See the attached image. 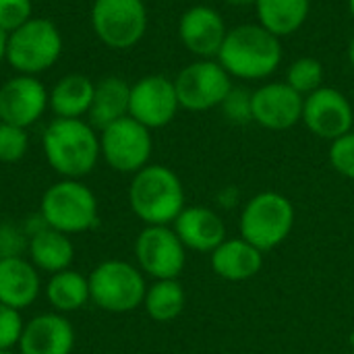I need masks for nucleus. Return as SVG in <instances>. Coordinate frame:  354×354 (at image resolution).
Wrapping results in <instances>:
<instances>
[{"instance_id": "obj_5", "label": "nucleus", "mask_w": 354, "mask_h": 354, "mask_svg": "<svg viewBox=\"0 0 354 354\" xmlns=\"http://www.w3.org/2000/svg\"><path fill=\"white\" fill-rule=\"evenodd\" d=\"M62 54V35L58 27L41 17H31L27 23L8 33L6 60L19 75L37 77L52 68Z\"/></svg>"}, {"instance_id": "obj_24", "label": "nucleus", "mask_w": 354, "mask_h": 354, "mask_svg": "<svg viewBox=\"0 0 354 354\" xmlns=\"http://www.w3.org/2000/svg\"><path fill=\"white\" fill-rule=\"evenodd\" d=\"M255 8L261 27L276 37H286L305 25L311 0H257Z\"/></svg>"}, {"instance_id": "obj_29", "label": "nucleus", "mask_w": 354, "mask_h": 354, "mask_svg": "<svg viewBox=\"0 0 354 354\" xmlns=\"http://www.w3.org/2000/svg\"><path fill=\"white\" fill-rule=\"evenodd\" d=\"M253 91H247L245 87H232L226 100L222 102L224 116L234 124H247L253 120V106H251Z\"/></svg>"}, {"instance_id": "obj_31", "label": "nucleus", "mask_w": 354, "mask_h": 354, "mask_svg": "<svg viewBox=\"0 0 354 354\" xmlns=\"http://www.w3.org/2000/svg\"><path fill=\"white\" fill-rule=\"evenodd\" d=\"M23 317L21 311L0 303V351H12L19 346L23 334Z\"/></svg>"}, {"instance_id": "obj_18", "label": "nucleus", "mask_w": 354, "mask_h": 354, "mask_svg": "<svg viewBox=\"0 0 354 354\" xmlns=\"http://www.w3.org/2000/svg\"><path fill=\"white\" fill-rule=\"evenodd\" d=\"M172 228L187 249L199 253H212L226 241V226L222 218L203 205L185 207L172 222Z\"/></svg>"}, {"instance_id": "obj_12", "label": "nucleus", "mask_w": 354, "mask_h": 354, "mask_svg": "<svg viewBox=\"0 0 354 354\" xmlns=\"http://www.w3.org/2000/svg\"><path fill=\"white\" fill-rule=\"evenodd\" d=\"M178 108L174 81L166 75H147L131 85L129 116L149 131L170 124Z\"/></svg>"}, {"instance_id": "obj_22", "label": "nucleus", "mask_w": 354, "mask_h": 354, "mask_svg": "<svg viewBox=\"0 0 354 354\" xmlns=\"http://www.w3.org/2000/svg\"><path fill=\"white\" fill-rule=\"evenodd\" d=\"M93 91L95 83L87 75L71 73L54 83L48 106L56 118H83L91 108Z\"/></svg>"}, {"instance_id": "obj_30", "label": "nucleus", "mask_w": 354, "mask_h": 354, "mask_svg": "<svg viewBox=\"0 0 354 354\" xmlns=\"http://www.w3.org/2000/svg\"><path fill=\"white\" fill-rule=\"evenodd\" d=\"M328 156H330L332 168L338 174L354 180V131L334 139Z\"/></svg>"}, {"instance_id": "obj_3", "label": "nucleus", "mask_w": 354, "mask_h": 354, "mask_svg": "<svg viewBox=\"0 0 354 354\" xmlns=\"http://www.w3.org/2000/svg\"><path fill=\"white\" fill-rule=\"evenodd\" d=\"M129 203L145 226H170L187 207L178 174L162 164H147L133 174Z\"/></svg>"}, {"instance_id": "obj_39", "label": "nucleus", "mask_w": 354, "mask_h": 354, "mask_svg": "<svg viewBox=\"0 0 354 354\" xmlns=\"http://www.w3.org/2000/svg\"><path fill=\"white\" fill-rule=\"evenodd\" d=\"M353 354H354V353H353Z\"/></svg>"}, {"instance_id": "obj_27", "label": "nucleus", "mask_w": 354, "mask_h": 354, "mask_svg": "<svg viewBox=\"0 0 354 354\" xmlns=\"http://www.w3.org/2000/svg\"><path fill=\"white\" fill-rule=\"evenodd\" d=\"M286 83L295 91H299L303 97H307L309 93L317 91L319 87H324V64H322V60H317L313 56L297 58L288 66Z\"/></svg>"}, {"instance_id": "obj_9", "label": "nucleus", "mask_w": 354, "mask_h": 354, "mask_svg": "<svg viewBox=\"0 0 354 354\" xmlns=\"http://www.w3.org/2000/svg\"><path fill=\"white\" fill-rule=\"evenodd\" d=\"M178 104L191 112H205L222 106L230 93L232 77L214 58H199L185 66L174 79Z\"/></svg>"}, {"instance_id": "obj_32", "label": "nucleus", "mask_w": 354, "mask_h": 354, "mask_svg": "<svg viewBox=\"0 0 354 354\" xmlns=\"http://www.w3.org/2000/svg\"><path fill=\"white\" fill-rule=\"evenodd\" d=\"M33 17L31 0H0V29L10 33Z\"/></svg>"}, {"instance_id": "obj_4", "label": "nucleus", "mask_w": 354, "mask_h": 354, "mask_svg": "<svg viewBox=\"0 0 354 354\" xmlns=\"http://www.w3.org/2000/svg\"><path fill=\"white\" fill-rule=\"evenodd\" d=\"M39 216L64 234L87 232L97 226V197L81 180L62 178L41 195Z\"/></svg>"}, {"instance_id": "obj_2", "label": "nucleus", "mask_w": 354, "mask_h": 354, "mask_svg": "<svg viewBox=\"0 0 354 354\" xmlns=\"http://www.w3.org/2000/svg\"><path fill=\"white\" fill-rule=\"evenodd\" d=\"M41 147L48 164L62 178L87 176L100 160V137L83 118H54L44 135Z\"/></svg>"}, {"instance_id": "obj_34", "label": "nucleus", "mask_w": 354, "mask_h": 354, "mask_svg": "<svg viewBox=\"0 0 354 354\" xmlns=\"http://www.w3.org/2000/svg\"><path fill=\"white\" fill-rule=\"evenodd\" d=\"M6 39H8V33L0 29V62L6 60Z\"/></svg>"}, {"instance_id": "obj_20", "label": "nucleus", "mask_w": 354, "mask_h": 354, "mask_svg": "<svg viewBox=\"0 0 354 354\" xmlns=\"http://www.w3.org/2000/svg\"><path fill=\"white\" fill-rule=\"evenodd\" d=\"M37 268L25 257L0 259V303L17 311L27 309L39 295Z\"/></svg>"}, {"instance_id": "obj_13", "label": "nucleus", "mask_w": 354, "mask_h": 354, "mask_svg": "<svg viewBox=\"0 0 354 354\" xmlns=\"http://www.w3.org/2000/svg\"><path fill=\"white\" fill-rule=\"evenodd\" d=\"M303 122L315 137L334 141L353 131V104L342 91L334 87H319L305 97Z\"/></svg>"}, {"instance_id": "obj_16", "label": "nucleus", "mask_w": 354, "mask_h": 354, "mask_svg": "<svg viewBox=\"0 0 354 354\" xmlns=\"http://www.w3.org/2000/svg\"><path fill=\"white\" fill-rule=\"evenodd\" d=\"M226 33L228 29L222 15L205 4L187 8L178 21V35L183 46L199 58H218Z\"/></svg>"}, {"instance_id": "obj_28", "label": "nucleus", "mask_w": 354, "mask_h": 354, "mask_svg": "<svg viewBox=\"0 0 354 354\" xmlns=\"http://www.w3.org/2000/svg\"><path fill=\"white\" fill-rule=\"evenodd\" d=\"M29 147L27 129L8 124L0 120V162L15 164L25 158Z\"/></svg>"}, {"instance_id": "obj_15", "label": "nucleus", "mask_w": 354, "mask_h": 354, "mask_svg": "<svg viewBox=\"0 0 354 354\" xmlns=\"http://www.w3.org/2000/svg\"><path fill=\"white\" fill-rule=\"evenodd\" d=\"M50 91L31 75H17L0 87V120L29 129L35 124L48 108Z\"/></svg>"}, {"instance_id": "obj_8", "label": "nucleus", "mask_w": 354, "mask_h": 354, "mask_svg": "<svg viewBox=\"0 0 354 354\" xmlns=\"http://www.w3.org/2000/svg\"><path fill=\"white\" fill-rule=\"evenodd\" d=\"M91 27L104 46L129 50L147 31V6L143 0H95L91 6Z\"/></svg>"}, {"instance_id": "obj_35", "label": "nucleus", "mask_w": 354, "mask_h": 354, "mask_svg": "<svg viewBox=\"0 0 354 354\" xmlns=\"http://www.w3.org/2000/svg\"><path fill=\"white\" fill-rule=\"evenodd\" d=\"M228 4H232V6H251V4H255L257 0H226Z\"/></svg>"}, {"instance_id": "obj_23", "label": "nucleus", "mask_w": 354, "mask_h": 354, "mask_svg": "<svg viewBox=\"0 0 354 354\" xmlns=\"http://www.w3.org/2000/svg\"><path fill=\"white\" fill-rule=\"evenodd\" d=\"M29 261L48 274H58L71 268L75 259V247L68 234L46 226L44 230L29 236Z\"/></svg>"}, {"instance_id": "obj_14", "label": "nucleus", "mask_w": 354, "mask_h": 354, "mask_svg": "<svg viewBox=\"0 0 354 354\" xmlns=\"http://www.w3.org/2000/svg\"><path fill=\"white\" fill-rule=\"evenodd\" d=\"M253 120L268 131H288L303 120L305 97L286 81H272L251 95Z\"/></svg>"}, {"instance_id": "obj_17", "label": "nucleus", "mask_w": 354, "mask_h": 354, "mask_svg": "<svg viewBox=\"0 0 354 354\" xmlns=\"http://www.w3.org/2000/svg\"><path fill=\"white\" fill-rule=\"evenodd\" d=\"M75 348V330L62 313H41L25 324L19 354H71Z\"/></svg>"}, {"instance_id": "obj_6", "label": "nucleus", "mask_w": 354, "mask_h": 354, "mask_svg": "<svg viewBox=\"0 0 354 354\" xmlns=\"http://www.w3.org/2000/svg\"><path fill=\"white\" fill-rule=\"evenodd\" d=\"M295 205L276 191H263L251 197L241 214V236L261 253L280 247L292 232Z\"/></svg>"}, {"instance_id": "obj_36", "label": "nucleus", "mask_w": 354, "mask_h": 354, "mask_svg": "<svg viewBox=\"0 0 354 354\" xmlns=\"http://www.w3.org/2000/svg\"><path fill=\"white\" fill-rule=\"evenodd\" d=\"M348 62H351V66L354 68V37L351 39V44H348Z\"/></svg>"}, {"instance_id": "obj_21", "label": "nucleus", "mask_w": 354, "mask_h": 354, "mask_svg": "<svg viewBox=\"0 0 354 354\" xmlns=\"http://www.w3.org/2000/svg\"><path fill=\"white\" fill-rule=\"evenodd\" d=\"M131 85L122 77H104L95 83L91 108L87 112L89 124L97 131L129 116Z\"/></svg>"}, {"instance_id": "obj_37", "label": "nucleus", "mask_w": 354, "mask_h": 354, "mask_svg": "<svg viewBox=\"0 0 354 354\" xmlns=\"http://www.w3.org/2000/svg\"><path fill=\"white\" fill-rule=\"evenodd\" d=\"M348 10H351V15H353L354 19V0H348Z\"/></svg>"}, {"instance_id": "obj_25", "label": "nucleus", "mask_w": 354, "mask_h": 354, "mask_svg": "<svg viewBox=\"0 0 354 354\" xmlns=\"http://www.w3.org/2000/svg\"><path fill=\"white\" fill-rule=\"evenodd\" d=\"M46 299L56 313L79 311L91 301L89 297V278L81 276L75 270H64L52 274L46 286Z\"/></svg>"}, {"instance_id": "obj_19", "label": "nucleus", "mask_w": 354, "mask_h": 354, "mask_svg": "<svg viewBox=\"0 0 354 354\" xmlns=\"http://www.w3.org/2000/svg\"><path fill=\"white\" fill-rule=\"evenodd\" d=\"M263 268V253L243 236L226 239L212 251V270L228 282H245L255 278Z\"/></svg>"}, {"instance_id": "obj_33", "label": "nucleus", "mask_w": 354, "mask_h": 354, "mask_svg": "<svg viewBox=\"0 0 354 354\" xmlns=\"http://www.w3.org/2000/svg\"><path fill=\"white\" fill-rule=\"evenodd\" d=\"M29 247V236L23 228L12 224H0V259L23 257Z\"/></svg>"}, {"instance_id": "obj_38", "label": "nucleus", "mask_w": 354, "mask_h": 354, "mask_svg": "<svg viewBox=\"0 0 354 354\" xmlns=\"http://www.w3.org/2000/svg\"><path fill=\"white\" fill-rule=\"evenodd\" d=\"M0 354H17V353H12V351H0Z\"/></svg>"}, {"instance_id": "obj_1", "label": "nucleus", "mask_w": 354, "mask_h": 354, "mask_svg": "<svg viewBox=\"0 0 354 354\" xmlns=\"http://www.w3.org/2000/svg\"><path fill=\"white\" fill-rule=\"evenodd\" d=\"M216 60L230 77L259 81L278 71L282 62V44L280 37L259 23H243L228 29Z\"/></svg>"}, {"instance_id": "obj_26", "label": "nucleus", "mask_w": 354, "mask_h": 354, "mask_svg": "<svg viewBox=\"0 0 354 354\" xmlns=\"http://www.w3.org/2000/svg\"><path fill=\"white\" fill-rule=\"evenodd\" d=\"M187 295L178 280H156L147 286L143 307L158 324H170L185 311Z\"/></svg>"}, {"instance_id": "obj_11", "label": "nucleus", "mask_w": 354, "mask_h": 354, "mask_svg": "<svg viewBox=\"0 0 354 354\" xmlns=\"http://www.w3.org/2000/svg\"><path fill=\"white\" fill-rule=\"evenodd\" d=\"M139 270L153 280H178L187 263V247L170 226H145L135 241Z\"/></svg>"}, {"instance_id": "obj_10", "label": "nucleus", "mask_w": 354, "mask_h": 354, "mask_svg": "<svg viewBox=\"0 0 354 354\" xmlns=\"http://www.w3.org/2000/svg\"><path fill=\"white\" fill-rule=\"evenodd\" d=\"M151 149V131L131 116H124L100 131V153L116 172H139L149 164Z\"/></svg>"}, {"instance_id": "obj_7", "label": "nucleus", "mask_w": 354, "mask_h": 354, "mask_svg": "<svg viewBox=\"0 0 354 354\" xmlns=\"http://www.w3.org/2000/svg\"><path fill=\"white\" fill-rule=\"evenodd\" d=\"M87 278L91 301L108 313H129L143 305L147 284L143 272L129 261H102Z\"/></svg>"}]
</instances>
